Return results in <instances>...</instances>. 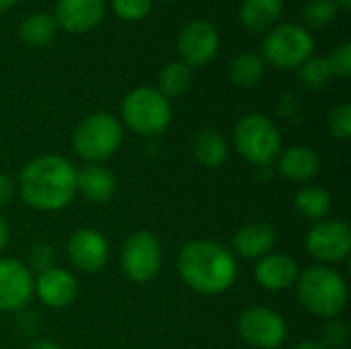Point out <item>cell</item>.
<instances>
[{
	"instance_id": "6da1fadb",
	"label": "cell",
	"mask_w": 351,
	"mask_h": 349,
	"mask_svg": "<svg viewBox=\"0 0 351 349\" xmlns=\"http://www.w3.org/2000/svg\"><path fill=\"white\" fill-rule=\"evenodd\" d=\"M19 193L33 210H64L76 197V167L60 154L37 156L23 167Z\"/></svg>"
},
{
	"instance_id": "7a4b0ae2",
	"label": "cell",
	"mask_w": 351,
	"mask_h": 349,
	"mask_svg": "<svg viewBox=\"0 0 351 349\" xmlns=\"http://www.w3.org/2000/svg\"><path fill=\"white\" fill-rule=\"evenodd\" d=\"M177 272L185 286L204 296L230 290L239 278L234 253L214 241H191L177 255Z\"/></svg>"
},
{
	"instance_id": "3957f363",
	"label": "cell",
	"mask_w": 351,
	"mask_h": 349,
	"mask_svg": "<svg viewBox=\"0 0 351 349\" xmlns=\"http://www.w3.org/2000/svg\"><path fill=\"white\" fill-rule=\"evenodd\" d=\"M300 304L315 317L331 321L348 306V284L339 272L329 265H311L296 280Z\"/></svg>"
},
{
	"instance_id": "277c9868",
	"label": "cell",
	"mask_w": 351,
	"mask_h": 349,
	"mask_svg": "<svg viewBox=\"0 0 351 349\" xmlns=\"http://www.w3.org/2000/svg\"><path fill=\"white\" fill-rule=\"evenodd\" d=\"M121 119L138 136H158L171 125V101L158 88L138 86L125 95L121 103Z\"/></svg>"
},
{
	"instance_id": "5b68a950",
	"label": "cell",
	"mask_w": 351,
	"mask_h": 349,
	"mask_svg": "<svg viewBox=\"0 0 351 349\" xmlns=\"http://www.w3.org/2000/svg\"><path fill=\"white\" fill-rule=\"evenodd\" d=\"M232 140L239 154L259 169H267L282 152V134L278 125L261 113L241 117L234 125Z\"/></svg>"
},
{
	"instance_id": "8992f818",
	"label": "cell",
	"mask_w": 351,
	"mask_h": 349,
	"mask_svg": "<svg viewBox=\"0 0 351 349\" xmlns=\"http://www.w3.org/2000/svg\"><path fill=\"white\" fill-rule=\"evenodd\" d=\"M123 140V125L121 121L105 111H97L86 115L72 134V148L74 152L84 158L86 163H101L107 160L117 152Z\"/></svg>"
},
{
	"instance_id": "52a82bcc",
	"label": "cell",
	"mask_w": 351,
	"mask_h": 349,
	"mask_svg": "<svg viewBox=\"0 0 351 349\" xmlns=\"http://www.w3.org/2000/svg\"><path fill=\"white\" fill-rule=\"evenodd\" d=\"M313 49H315V39L306 27L284 23L271 27L269 33L265 35L261 58L263 62H267L278 70H290L306 62L313 56Z\"/></svg>"
},
{
	"instance_id": "ba28073f",
	"label": "cell",
	"mask_w": 351,
	"mask_h": 349,
	"mask_svg": "<svg viewBox=\"0 0 351 349\" xmlns=\"http://www.w3.org/2000/svg\"><path fill=\"white\" fill-rule=\"evenodd\" d=\"M162 267L160 241L150 230L132 232L121 249V269L136 284L152 282Z\"/></svg>"
},
{
	"instance_id": "9c48e42d",
	"label": "cell",
	"mask_w": 351,
	"mask_h": 349,
	"mask_svg": "<svg viewBox=\"0 0 351 349\" xmlns=\"http://www.w3.org/2000/svg\"><path fill=\"white\" fill-rule=\"evenodd\" d=\"M241 339L255 349H278L288 337L284 317L267 306H251L241 313L237 321Z\"/></svg>"
},
{
	"instance_id": "30bf717a",
	"label": "cell",
	"mask_w": 351,
	"mask_h": 349,
	"mask_svg": "<svg viewBox=\"0 0 351 349\" xmlns=\"http://www.w3.org/2000/svg\"><path fill=\"white\" fill-rule=\"evenodd\" d=\"M306 249L321 265H333L348 259L351 251V230L343 220H319L306 232Z\"/></svg>"
},
{
	"instance_id": "8fae6325",
	"label": "cell",
	"mask_w": 351,
	"mask_h": 349,
	"mask_svg": "<svg viewBox=\"0 0 351 349\" xmlns=\"http://www.w3.org/2000/svg\"><path fill=\"white\" fill-rule=\"evenodd\" d=\"M220 47V35L210 21L187 23L177 37V51L185 66L197 68L210 64Z\"/></svg>"
},
{
	"instance_id": "7c38bea8",
	"label": "cell",
	"mask_w": 351,
	"mask_h": 349,
	"mask_svg": "<svg viewBox=\"0 0 351 349\" xmlns=\"http://www.w3.org/2000/svg\"><path fill=\"white\" fill-rule=\"evenodd\" d=\"M66 255L76 269L97 274L107 265L109 241L97 228H78L66 243Z\"/></svg>"
},
{
	"instance_id": "4fadbf2b",
	"label": "cell",
	"mask_w": 351,
	"mask_h": 349,
	"mask_svg": "<svg viewBox=\"0 0 351 349\" xmlns=\"http://www.w3.org/2000/svg\"><path fill=\"white\" fill-rule=\"evenodd\" d=\"M33 280L19 259L0 257V313L21 311L33 298Z\"/></svg>"
},
{
	"instance_id": "5bb4252c",
	"label": "cell",
	"mask_w": 351,
	"mask_h": 349,
	"mask_svg": "<svg viewBox=\"0 0 351 349\" xmlns=\"http://www.w3.org/2000/svg\"><path fill=\"white\" fill-rule=\"evenodd\" d=\"M33 294L49 309H66L78 296V282L68 269L51 265L33 280Z\"/></svg>"
},
{
	"instance_id": "9a60e30c",
	"label": "cell",
	"mask_w": 351,
	"mask_h": 349,
	"mask_svg": "<svg viewBox=\"0 0 351 349\" xmlns=\"http://www.w3.org/2000/svg\"><path fill=\"white\" fill-rule=\"evenodd\" d=\"M103 0H58L53 19L68 33H88L103 21Z\"/></svg>"
},
{
	"instance_id": "2e32d148",
	"label": "cell",
	"mask_w": 351,
	"mask_h": 349,
	"mask_svg": "<svg viewBox=\"0 0 351 349\" xmlns=\"http://www.w3.org/2000/svg\"><path fill=\"white\" fill-rule=\"evenodd\" d=\"M300 276L298 263L284 253H269L257 259L255 265V282L269 292H282L296 284Z\"/></svg>"
},
{
	"instance_id": "e0dca14e",
	"label": "cell",
	"mask_w": 351,
	"mask_h": 349,
	"mask_svg": "<svg viewBox=\"0 0 351 349\" xmlns=\"http://www.w3.org/2000/svg\"><path fill=\"white\" fill-rule=\"evenodd\" d=\"M278 234L271 224L267 222H249L239 228L232 239L230 251L245 257V259H261L274 253Z\"/></svg>"
},
{
	"instance_id": "ac0fdd59",
	"label": "cell",
	"mask_w": 351,
	"mask_h": 349,
	"mask_svg": "<svg viewBox=\"0 0 351 349\" xmlns=\"http://www.w3.org/2000/svg\"><path fill=\"white\" fill-rule=\"evenodd\" d=\"M117 191L115 175L97 163H88L80 171H76V193H82L90 204H107L113 200Z\"/></svg>"
},
{
	"instance_id": "d6986e66",
	"label": "cell",
	"mask_w": 351,
	"mask_h": 349,
	"mask_svg": "<svg viewBox=\"0 0 351 349\" xmlns=\"http://www.w3.org/2000/svg\"><path fill=\"white\" fill-rule=\"evenodd\" d=\"M278 173L292 183H306L319 175L321 158L311 146H290L280 152Z\"/></svg>"
},
{
	"instance_id": "ffe728a7",
	"label": "cell",
	"mask_w": 351,
	"mask_h": 349,
	"mask_svg": "<svg viewBox=\"0 0 351 349\" xmlns=\"http://www.w3.org/2000/svg\"><path fill=\"white\" fill-rule=\"evenodd\" d=\"M195 160L206 169H220L228 160V142L216 130H199L191 140Z\"/></svg>"
},
{
	"instance_id": "44dd1931",
	"label": "cell",
	"mask_w": 351,
	"mask_h": 349,
	"mask_svg": "<svg viewBox=\"0 0 351 349\" xmlns=\"http://www.w3.org/2000/svg\"><path fill=\"white\" fill-rule=\"evenodd\" d=\"M282 0H245L241 4V23L249 31H269L282 14Z\"/></svg>"
},
{
	"instance_id": "7402d4cb",
	"label": "cell",
	"mask_w": 351,
	"mask_h": 349,
	"mask_svg": "<svg viewBox=\"0 0 351 349\" xmlns=\"http://www.w3.org/2000/svg\"><path fill=\"white\" fill-rule=\"evenodd\" d=\"M58 25L53 14L47 12H35L29 14L21 25H19V37L25 45L29 47H41L47 45L56 37Z\"/></svg>"
},
{
	"instance_id": "603a6c76",
	"label": "cell",
	"mask_w": 351,
	"mask_h": 349,
	"mask_svg": "<svg viewBox=\"0 0 351 349\" xmlns=\"http://www.w3.org/2000/svg\"><path fill=\"white\" fill-rule=\"evenodd\" d=\"M294 206H296V212L300 216H304L306 220L319 222V220H325L327 214L331 212V195L323 187L308 185L296 193Z\"/></svg>"
},
{
	"instance_id": "cb8c5ba5",
	"label": "cell",
	"mask_w": 351,
	"mask_h": 349,
	"mask_svg": "<svg viewBox=\"0 0 351 349\" xmlns=\"http://www.w3.org/2000/svg\"><path fill=\"white\" fill-rule=\"evenodd\" d=\"M191 82H193V72L181 60L165 64L162 70H160V74H158V91L169 101L173 97L185 95L191 88Z\"/></svg>"
},
{
	"instance_id": "d4e9b609",
	"label": "cell",
	"mask_w": 351,
	"mask_h": 349,
	"mask_svg": "<svg viewBox=\"0 0 351 349\" xmlns=\"http://www.w3.org/2000/svg\"><path fill=\"white\" fill-rule=\"evenodd\" d=\"M265 74V62L253 51H243L230 62V80L237 86L249 88L255 86Z\"/></svg>"
},
{
	"instance_id": "484cf974",
	"label": "cell",
	"mask_w": 351,
	"mask_h": 349,
	"mask_svg": "<svg viewBox=\"0 0 351 349\" xmlns=\"http://www.w3.org/2000/svg\"><path fill=\"white\" fill-rule=\"evenodd\" d=\"M298 78L308 88H323L333 76H331V70L323 56H311L306 62H302L298 66Z\"/></svg>"
},
{
	"instance_id": "4316f807",
	"label": "cell",
	"mask_w": 351,
	"mask_h": 349,
	"mask_svg": "<svg viewBox=\"0 0 351 349\" xmlns=\"http://www.w3.org/2000/svg\"><path fill=\"white\" fill-rule=\"evenodd\" d=\"M337 10L339 8L335 0H308V4L302 10V19L313 29H325L335 21Z\"/></svg>"
},
{
	"instance_id": "83f0119b",
	"label": "cell",
	"mask_w": 351,
	"mask_h": 349,
	"mask_svg": "<svg viewBox=\"0 0 351 349\" xmlns=\"http://www.w3.org/2000/svg\"><path fill=\"white\" fill-rule=\"evenodd\" d=\"M327 128L335 140H350L351 138V105L341 103L331 109L327 117Z\"/></svg>"
},
{
	"instance_id": "f1b7e54d",
	"label": "cell",
	"mask_w": 351,
	"mask_h": 349,
	"mask_svg": "<svg viewBox=\"0 0 351 349\" xmlns=\"http://www.w3.org/2000/svg\"><path fill=\"white\" fill-rule=\"evenodd\" d=\"M152 2L154 0H111V8L115 16H119L121 21L134 23V21H142L150 12Z\"/></svg>"
},
{
	"instance_id": "f546056e",
	"label": "cell",
	"mask_w": 351,
	"mask_h": 349,
	"mask_svg": "<svg viewBox=\"0 0 351 349\" xmlns=\"http://www.w3.org/2000/svg\"><path fill=\"white\" fill-rule=\"evenodd\" d=\"M327 66L331 70V76L337 78H350L351 74V43L343 41L335 49H331L329 56H325Z\"/></svg>"
},
{
	"instance_id": "4dcf8cb0",
	"label": "cell",
	"mask_w": 351,
	"mask_h": 349,
	"mask_svg": "<svg viewBox=\"0 0 351 349\" xmlns=\"http://www.w3.org/2000/svg\"><path fill=\"white\" fill-rule=\"evenodd\" d=\"M348 339H350V327L339 319H331L329 325L325 327L323 346L327 349H343L348 346Z\"/></svg>"
},
{
	"instance_id": "1f68e13d",
	"label": "cell",
	"mask_w": 351,
	"mask_h": 349,
	"mask_svg": "<svg viewBox=\"0 0 351 349\" xmlns=\"http://www.w3.org/2000/svg\"><path fill=\"white\" fill-rule=\"evenodd\" d=\"M31 263H33L39 272L51 267V251H49V247H47V245H37V247H33Z\"/></svg>"
},
{
	"instance_id": "d6a6232c",
	"label": "cell",
	"mask_w": 351,
	"mask_h": 349,
	"mask_svg": "<svg viewBox=\"0 0 351 349\" xmlns=\"http://www.w3.org/2000/svg\"><path fill=\"white\" fill-rule=\"evenodd\" d=\"M12 195H14V183H12V179L8 175H4V173H0V208L6 206V204H10Z\"/></svg>"
},
{
	"instance_id": "836d02e7",
	"label": "cell",
	"mask_w": 351,
	"mask_h": 349,
	"mask_svg": "<svg viewBox=\"0 0 351 349\" xmlns=\"http://www.w3.org/2000/svg\"><path fill=\"white\" fill-rule=\"evenodd\" d=\"M8 239H10V230H8V224H6V220L0 216V253L6 249V245H8Z\"/></svg>"
},
{
	"instance_id": "e575fe53",
	"label": "cell",
	"mask_w": 351,
	"mask_h": 349,
	"mask_svg": "<svg viewBox=\"0 0 351 349\" xmlns=\"http://www.w3.org/2000/svg\"><path fill=\"white\" fill-rule=\"evenodd\" d=\"M29 349H62L58 344L49 341V339H39V341H33Z\"/></svg>"
},
{
	"instance_id": "d590c367",
	"label": "cell",
	"mask_w": 351,
	"mask_h": 349,
	"mask_svg": "<svg viewBox=\"0 0 351 349\" xmlns=\"http://www.w3.org/2000/svg\"><path fill=\"white\" fill-rule=\"evenodd\" d=\"M292 349H327L321 341H313V339H308V341H300V344H296Z\"/></svg>"
},
{
	"instance_id": "8d00e7d4",
	"label": "cell",
	"mask_w": 351,
	"mask_h": 349,
	"mask_svg": "<svg viewBox=\"0 0 351 349\" xmlns=\"http://www.w3.org/2000/svg\"><path fill=\"white\" fill-rule=\"evenodd\" d=\"M335 4H337V8H339V10H346V12H350L351 0H335Z\"/></svg>"
},
{
	"instance_id": "74e56055",
	"label": "cell",
	"mask_w": 351,
	"mask_h": 349,
	"mask_svg": "<svg viewBox=\"0 0 351 349\" xmlns=\"http://www.w3.org/2000/svg\"><path fill=\"white\" fill-rule=\"evenodd\" d=\"M16 2H19V0H0V12H2V10H8V8H12Z\"/></svg>"
},
{
	"instance_id": "f35d334b",
	"label": "cell",
	"mask_w": 351,
	"mask_h": 349,
	"mask_svg": "<svg viewBox=\"0 0 351 349\" xmlns=\"http://www.w3.org/2000/svg\"><path fill=\"white\" fill-rule=\"evenodd\" d=\"M162 2H171L173 4V2H179V0H162Z\"/></svg>"
}]
</instances>
